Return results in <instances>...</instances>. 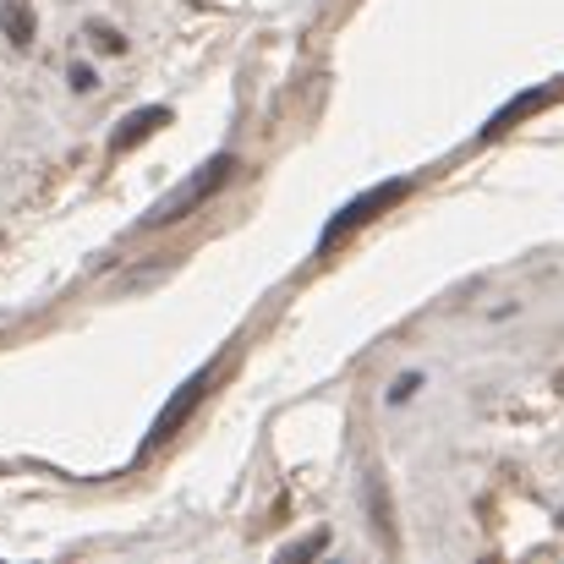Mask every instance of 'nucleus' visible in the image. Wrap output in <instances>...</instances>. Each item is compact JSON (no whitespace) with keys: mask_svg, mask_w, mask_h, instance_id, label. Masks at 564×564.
<instances>
[{"mask_svg":"<svg viewBox=\"0 0 564 564\" xmlns=\"http://www.w3.org/2000/svg\"><path fill=\"white\" fill-rule=\"evenodd\" d=\"M329 549V532H313V538H302L296 549H285V560H307V554H324Z\"/></svg>","mask_w":564,"mask_h":564,"instance_id":"6e6552de","label":"nucleus"},{"mask_svg":"<svg viewBox=\"0 0 564 564\" xmlns=\"http://www.w3.org/2000/svg\"><path fill=\"white\" fill-rule=\"evenodd\" d=\"M416 383H422V373H405V378H394V389H389V400H405V394H416Z\"/></svg>","mask_w":564,"mask_h":564,"instance_id":"9d476101","label":"nucleus"},{"mask_svg":"<svg viewBox=\"0 0 564 564\" xmlns=\"http://www.w3.org/2000/svg\"><path fill=\"white\" fill-rule=\"evenodd\" d=\"M214 373H219V362H208V368H197V373L165 400V411L154 416V427H149V438H143V449H160V444H171L176 433H182V422H187L192 411L203 405V394H208V383H214Z\"/></svg>","mask_w":564,"mask_h":564,"instance_id":"7ed1b4c3","label":"nucleus"},{"mask_svg":"<svg viewBox=\"0 0 564 564\" xmlns=\"http://www.w3.org/2000/svg\"><path fill=\"white\" fill-rule=\"evenodd\" d=\"M0 28H6L11 44H33V6H28V0H6Z\"/></svg>","mask_w":564,"mask_h":564,"instance_id":"423d86ee","label":"nucleus"},{"mask_svg":"<svg viewBox=\"0 0 564 564\" xmlns=\"http://www.w3.org/2000/svg\"><path fill=\"white\" fill-rule=\"evenodd\" d=\"M230 176H236V154H214L192 182H182V187L171 192L165 203H154V214H149V225L160 230V225H176V219H187V214H197L208 197H219V192L230 187Z\"/></svg>","mask_w":564,"mask_h":564,"instance_id":"f257e3e1","label":"nucleus"},{"mask_svg":"<svg viewBox=\"0 0 564 564\" xmlns=\"http://www.w3.org/2000/svg\"><path fill=\"white\" fill-rule=\"evenodd\" d=\"M405 192H411V182H378V187H368L362 197H351V203H346V208H340V214L324 225V236H318V252H335V247H340L351 230L373 225L378 214H383V208H394Z\"/></svg>","mask_w":564,"mask_h":564,"instance_id":"f03ea898","label":"nucleus"},{"mask_svg":"<svg viewBox=\"0 0 564 564\" xmlns=\"http://www.w3.org/2000/svg\"><path fill=\"white\" fill-rule=\"evenodd\" d=\"M373 516H378V532L389 538V505H383V488L373 482Z\"/></svg>","mask_w":564,"mask_h":564,"instance_id":"9b49d317","label":"nucleus"},{"mask_svg":"<svg viewBox=\"0 0 564 564\" xmlns=\"http://www.w3.org/2000/svg\"><path fill=\"white\" fill-rule=\"evenodd\" d=\"M554 99H564V77L560 83H549V88H527V94H516L505 110H494L488 116V127H482V138H505L510 127H521L527 116H538V110H549Z\"/></svg>","mask_w":564,"mask_h":564,"instance_id":"20e7f679","label":"nucleus"},{"mask_svg":"<svg viewBox=\"0 0 564 564\" xmlns=\"http://www.w3.org/2000/svg\"><path fill=\"white\" fill-rule=\"evenodd\" d=\"M165 121H171V110H165V105H149V110H138V116H127V121H121V132L110 138V149H116V154H127V149H132L138 138L160 132Z\"/></svg>","mask_w":564,"mask_h":564,"instance_id":"39448f33","label":"nucleus"},{"mask_svg":"<svg viewBox=\"0 0 564 564\" xmlns=\"http://www.w3.org/2000/svg\"><path fill=\"white\" fill-rule=\"evenodd\" d=\"M88 39H94V44H105L110 55H127V39H121L116 28H99V22H94V28H88Z\"/></svg>","mask_w":564,"mask_h":564,"instance_id":"0eeeda50","label":"nucleus"},{"mask_svg":"<svg viewBox=\"0 0 564 564\" xmlns=\"http://www.w3.org/2000/svg\"><path fill=\"white\" fill-rule=\"evenodd\" d=\"M66 77H72V88H77V94H94V83H99V77H94V66H83V61H77Z\"/></svg>","mask_w":564,"mask_h":564,"instance_id":"1a4fd4ad","label":"nucleus"}]
</instances>
